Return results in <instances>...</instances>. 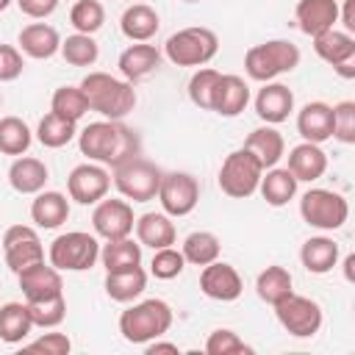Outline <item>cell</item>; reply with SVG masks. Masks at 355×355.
Listing matches in <instances>:
<instances>
[{
    "label": "cell",
    "mask_w": 355,
    "mask_h": 355,
    "mask_svg": "<svg viewBox=\"0 0 355 355\" xmlns=\"http://www.w3.org/2000/svg\"><path fill=\"white\" fill-rule=\"evenodd\" d=\"M80 155H86L94 164L103 166H119L136 155H141V141L133 128H128L122 119H97L89 122L78 133Z\"/></svg>",
    "instance_id": "6da1fadb"
},
{
    "label": "cell",
    "mask_w": 355,
    "mask_h": 355,
    "mask_svg": "<svg viewBox=\"0 0 355 355\" xmlns=\"http://www.w3.org/2000/svg\"><path fill=\"white\" fill-rule=\"evenodd\" d=\"M80 89L89 100V111H97L103 119H125L136 105L133 83L108 72H89L80 80Z\"/></svg>",
    "instance_id": "7a4b0ae2"
},
{
    "label": "cell",
    "mask_w": 355,
    "mask_h": 355,
    "mask_svg": "<svg viewBox=\"0 0 355 355\" xmlns=\"http://www.w3.org/2000/svg\"><path fill=\"white\" fill-rule=\"evenodd\" d=\"M172 322H175L172 305L153 297V300L133 302L119 313V333L128 344H147L153 338L166 336Z\"/></svg>",
    "instance_id": "3957f363"
},
{
    "label": "cell",
    "mask_w": 355,
    "mask_h": 355,
    "mask_svg": "<svg viewBox=\"0 0 355 355\" xmlns=\"http://www.w3.org/2000/svg\"><path fill=\"white\" fill-rule=\"evenodd\" d=\"M300 47L288 39H269L263 44H252L244 53V72L258 80L269 83L283 72H291L300 67Z\"/></svg>",
    "instance_id": "277c9868"
},
{
    "label": "cell",
    "mask_w": 355,
    "mask_h": 355,
    "mask_svg": "<svg viewBox=\"0 0 355 355\" xmlns=\"http://www.w3.org/2000/svg\"><path fill=\"white\" fill-rule=\"evenodd\" d=\"M47 261L58 272H86L100 261V241L94 233L69 230L50 241Z\"/></svg>",
    "instance_id": "5b68a950"
},
{
    "label": "cell",
    "mask_w": 355,
    "mask_h": 355,
    "mask_svg": "<svg viewBox=\"0 0 355 355\" xmlns=\"http://www.w3.org/2000/svg\"><path fill=\"white\" fill-rule=\"evenodd\" d=\"M219 50V39L211 28L191 25L172 33L164 44V55L175 67H205Z\"/></svg>",
    "instance_id": "8992f818"
},
{
    "label": "cell",
    "mask_w": 355,
    "mask_h": 355,
    "mask_svg": "<svg viewBox=\"0 0 355 355\" xmlns=\"http://www.w3.org/2000/svg\"><path fill=\"white\" fill-rule=\"evenodd\" d=\"M261 175H263V166L258 164V158L250 150L239 147L227 153L219 166V189L233 200H247L258 191Z\"/></svg>",
    "instance_id": "52a82bcc"
},
{
    "label": "cell",
    "mask_w": 355,
    "mask_h": 355,
    "mask_svg": "<svg viewBox=\"0 0 355 355\" xmlns=\"http://www.w3.org/2000/svg\"><path fill=\"white\" fill-rule=\"evenodd\" d=\"M161 175L164 169L155 166L153 161L136 155L119 166H114V186L116 191L125 197V200H133V202H147V200H155L158 194V186H161Z\"/></svg>",
    "instance_id": "ba28073f"
},
{
    "label": "cell",
    "mask_w": 355,
    "mask_h": 355,
    "mask_svg": "<svg viewBox=\"0 0 355 355\" xmlns=\"http://www.w3.org/2000/svg\"><path fill=\"white\" fill-rule=\"evenodd\" d=\"M300 216L316 230H338L349 219V202L333 189H308L300 200Z\"/></svg>",
    "instance_id": "9c48e42d"
},
{
    "label": "cell",
    "mask_w": 355,
    "mask_h": 355,
    "mask_svg": "<svg viewBox=\"0 0 355 355\" xmlns=\"http://www.w3.org/2000/svg\"><path fill=\"white\" fill-rule=\"evenodd\" d=\"M275 308V316L280 322V327L294 336V338H311L319 333L324 316H322V305L311 297H302V294H288L286 300H280Z\"/></svg>",
    "instance_id": "30bf717a"
},
{
    "label": "cell",
    "mask_w": 355,
    "mask_h": 355,
    "mask_svg": "<svg viewBox=\"0 0 355 355\" xmlns=\"http://www.w3.org/2000/svg\"><path fill=\"white\" fill-rule=\"evenodd\" d=\"M155 197H158L164 214L189 216L200 202V183L189 172H164Z\"/></svg>",
    "instance_id": "8fae6325"
},
{
    "label": "cell",
    "mask_w": 355,
    "mask_h": 355,
    "mask_svg": "<svg viewBox=\"0 0 355 355\" xmlns=\"http://www.w3.org/2000/svg\"><path fill=\"white\" fill-rule=\"evenodd\" d=\"M3 252H6V266L14 275L44 261L42 239H39L36 227H31V225H11L3 233Z\"/></svg>",
    "instance_id": "7c38bea8"
},
{
    "label": "cell",
    "mask_w": 355,
    "mask_h": 355,
    "mask_svg": "<svg viewBox=\"0 0 355 355\" xmlns=\"http://www.w3.org/2000/svg\"><path fill=\"white\" fill-rule=\"evenodd\" d=\"M133 225H136V216H133V205L130 200H100L94 202V211H92V227H94V236L111 241V239H125L133 233Z\"/></svg>",
    "instance_id": "4fadbf2b"
},
{
    "label": "cell",
    "mask_w": 355,
    "mask_h": 355,
    "mask_svg": "<svg viewBox=\"0 0 355 355\" xmlns=\"http://www.w3.org/2000/svg\"><path fill=\"white\" fill-rule=\"evenodd\" d=\"M111 189V172L103 166V164H94V161H86V164H78L69 178H67V191H69V200H75L78 205H94L100 202Z\"/></svg>",
    "instance_id": "5bb4252c"
},
{
    "label": "cell",
    "mask_w": 355,
    "mask_h": 355,
    "mask_svg": "<svg viewBox=\"0 0 355 355\" xmlns=\"http://www.w3.org/2000/svg\"><path fill=\"white\" fill-rule=\"evenodd\" d=\"M200 291L208 300L233 302V300L241 297L244 283H241V275L236 272V266H230V263H225V261L216 258L208 266H202V272H200Z\"/></svg>",
    "instance_id": "9a60e30c"
},
{
    "label": "cell",
    "mask_w": 355,
    "mask_h": 355,
    "mask_svg": "<svg viewBox=\"0 0 355 355\" xmlns=\"http://www.w3.org/2000/svg\"><path fill=\"white\" fill-rule=\"evenodd\" d=\"M19 280V288L25 294V302H39V300H50V297H58L64 294V280H61V272L47 261H39L28 269H22L17 275Z\"/></svg>",
    "instance_id": "2e32d148"
},
{
    "label": "cell",
    "mask_w": 355,
    "mask_h": 355,
    "mask_svg": "<svg viewBox=\"0 0 355 355\" xmlns=\"http://www.w3.org/2000/svg\"><path fill=\"white\" fill-rule=\"evenodd\" d=\"M294 111V92L286 83L269 80L263 83V89H258L255 94V114L261 122L266 125H280L291 116Z\"/></svg>",
    "instance_id": "e0dca14e"
},
{
    "label": "cell",
    "mask_w": 355,
    "mask_h": 355,
    "mask_svg": "<svg viewBox=\"0 0 355 355\" xmlns=\"http://www.w3.org/2000/svg\"><path fill=\"white\" fill-rule=\"evenodd\" d=\"M294 19H297V28L313 39V36L336 28L338 3L336 0H300L294 8Z\"/></svg>",
    "instance_id": "ac0fdd59"
},
{
    "label": "cell",
    "mask_w": 355,
    "mask_h": 355,
    "mask_svg": "<svg viewBox=\"0 0 355 355\" xmlns=\"http://www.w3.org/2000/svg\"><path fill=\"white\" fill-rule=\"evenodd\" d=\"M250 103V86L244 83V78L239 75H219L216 86H214V97H211V111L219 116H239Z\"/></svg>",
    "instance_id": "d6986e66"
},
{
    "label": "cell",
    "mask_w": 355,
    "mask_h": 355,
    "mask_svg": "<svg viewBox=\"0 0 355 355\" xmlns=\"http://www.w3.org/2000/svg\"><path fill=\"white\" fill-rule=\"evenodd\" d=\"M297 133L302 136V141H313V144L333 139V105L322 100L305 103L297 111Z\"/></svg>",
    "instance_id": "ffe728a7"
},
{
    "label": "cell",
    "mask_w": 355,
    "mask_h": 355,
    "mask_svg": "<svg viewBox=\"0 0 355 355\" xmlns=\"http://www.w3.org/2000/svg\"><path fill=\"white\" fill-rule=\"evenodd\" d=\"M17 42H19V50L28 58H36V61H47V58H53L61 50V36L47 22H31V25H25L19 31Z\"/></svg>",
    "instance_id": "44dd1931"
},
{
    "label": "cell",
    "mask_w": 355,
    "mask_h": 355,
    "mask_svg": "<svg viewBox=\"0 0 355 355\" xmlns=\"http://www.w3.org/2000/svg\"><path fill=\"white\" fill-rule=\"evenodd\" d=\"M286 169L300 180V183H313L327 172V155L319 144L302 141L288 150V164Z\"/></svg>",
    "instance_id": "7402d4cb"
},
{
    "label": "cell",
    "mask_w": 355,
    "mask_h": 355,
    "mask_svg": "<svg viewBox=\"0 0 355 355\" xmlns=\"http://www.w3.org/2000/svg\"><path fill=\"white\" fill-rule=\"evenodd\" d=\"M136 230V239L141 247H150V250H161V247H172L175 239H178V230H175V222L169 214H158V211H147L136 219L133 225Z\"/></svg>",
    "instance_id": "603a6c76"
},
{
    "label": "cell",
    "mask_w": 355,
    "mask_h": 355,
    "mask_svg": "<svg viewBox=\"0 0 355 355\" xmlns=\"http://www.w3.org/2000/svg\"><path fill=\"white\" fill-rule=\"evenodd\" d=\"M158 64H161V50H158L155 44H147V42L130 44L128 50L119 53V61H116L122 78L130 80V83H136V80L153 75V72L158 69Z\"/></svg>",
    "instance_id": "cb8c5ba5"
},
{
    "label": "cell",
    "mask_w": 355,
    "mask_h": 355,
    "mask_svg": "<svg viewBox=\"0 0 355 355\" xmlns=\"http://www.w3.org/2000/svg\"><path fill=\"white\" fill-rule=\"evenodd\" d=\"M50 172L44 166V161L33 158V155H17L14 164L8 166V183L17 194H39L47 183Z\"/></svg>",
    "instance_id": "d4e9b609"
},
{
    "label": "cell",
    "mask_w": 355,
    "mask_h": 355,
    "mask_svg": "<svg viewBox=\"0 0 355 355\" xmlns=\"http://www.w3.org/2000/svg\"><path fill=\"white\" fill-rule=\"evenodd\" d=\"M119 28H122L125 39H130V42H150L161 28V17H158V11L153 6L133 3V6H128L122 11Z\"/></svg>",
    "instance_id": "484cf974"
},
{
    "label": "cell",
    "mask_w": 355,
    "mask_h": 355,
    "mask_svg": "<svg viewBox=\"0 0 355 355\" xmlns=\"http://www.w3.org/2000/svg\"><path fill=\"white\" fill-rule=\"evenodd\" d=\"M244 150H250L258 158V164L269 169V166H277V161L286 155V141L275 125H261L250 130V136L244 139Z\"/></svg>",
    "instance_id": "4316f807"
},
{
    "label": "cell",
    "mask_w": 355,
    "mask_h": 355,
    "mask_svg": "<svg viewBox=\"0 0 355 355\" xmlns=\"http://www.w3.org/2000/svg\"><path fill=\"white\" fill-rule=\"evenodd\" d=\"M297 186H300V180H297L286 166H269V169H263V175H261L258 191H261V197L266 200V205L283 208V205H288V202L297 197Z\"/></svg>",
    "instance_id": "83f0119b"
},
{
    "label": "cell",
    "mask_w": 355,
    "mask_h": 355,
    "mask_svg": "<svg viewBox=\"0 0 355 355\" xmlns=\"http://www.w3.org/2000/svg\"><path fill=\"white\" fill-rule=\"evenodd\" d=\"M31 219L36 222V227H44V230L61 227L69 219V200H67V194H61V191H44V189L39 194H33Z\"/></svg>",
    "instance_id": "f1b7e54d"
},
{
    "label": "cell",
    "mask_w": 355,
    "mask_h": 355,
    "mask_svg": "<svg viewBox=\"0 0 355 355\" xmlns=\"http://www.w3.org/2000/svg\"><path fill=\"white\" fill-rule=\"evenodd\" d=\"M313 53H316L324 64L338 67V64L355 61V39H352V33H347V31L330 28V31L313 36Z\"/></svg>",
    "instance_id": "f546056e"
},
{
    "label": "cell",
    "mask_w": 355,
    "mask_h": 355,
    "mask_svg": "<svg viewBox=\"0 0 355 355\" xmlns=\"http://www.w3.org/2000/svg\"><path fill=\"white\" fill-rule=\"evenodd\" d=\"M300 261L311 275H327L338 263V244L330 236H311L300 247Z\"/></svg>",
    "instance_id": "4dcf8cb0"
},
{
    "label": "cell",
    "mask_w": 355,
    "mask_h": 355,
    "mask_svg": "<svg viewBox=\"0 0 355 355\" xmlns=\"http://www.w3.org/2000/svg\"><path fill=\"white\" fill-rule=\"evenodd\" d=\"M103 286H105V294L114 302H133L147 288V272L141 266L119 269V272H105V283Z\"/></svg>",
    "instance_id": "1f68e13d"
},
{
    "label": "cell",
    "mask_w": 355,
    "mask_h": 355,
    "mask_svg": "<svg viewBox=\"0 0 355 355\" xmlns=\"http://www.w3.org/2000/svg\"><path fill=\"white\" fill-rule=\"evenodd\" d=\"M33 330L28 302H3L0 305V338L6 344H22Z\"/></svg>",
    "instance_id": "d6a6232c"
},
{
    "label": "cell",
    "mask_w": 355,
    "mask_h": 355,
    "mask_svg": "<svg viewBox=\"0 0 355 355\" xmlns=\"http://www.w3.org/2000/svg\"><path fill=\"white\" fill-rule=\"evenodd\" d=\"M100 261L105 272H119V269H133L141 266V244L133 241L130 236L125 239H111L100 247Z\"/></svg>",
    "instance_id": "836d02e7"
},
{
    "label": "cell",
    "mask_w": 355,
    "mask_h": 355,
    "mask_svg": "<svg viewBox=\"0 0 355 355\" xmlns=\"http://www.w3.org/2000/svg\"><path fill=\"white\" fill-rule=\"evenodd\" d=\"M294 277H291V272L286 269V266H277V263H272V266H266L258 277H255V294L266 302V305H277L280 300H286L294 288Z\"/></svg>",
    "instance_id": "e575fe53"
},
{
    "label": "cell",
    "mask_w": 355,
    "mask_h": 355,
    "mask_svg": "<svg viewBox=\"0 0 355 355\" xmlns=\"http://www.w3.org/2000/svg\"><path fill=\"white\" fill-rule=\"evenodd\" d=\"M78 136V122H69L58 114H44L36 125V139L42 147H50V150H58V147H67L72 139Z\"/></svg>",
    "instance_id": "d590c367"
},
{
    "label": "cell",
    "mask_w": 355,
    "mask_h": 355,
    "mask_svg": "<svg viewBox=\"0 0 355 355\" xmlns=\"http://www.w3.org/2000/svg\"><path fill=\"white\" fill-rule=\"evenodd\" d=\"M186 263H194V266H208L211 261L219 258L222 247H219V239L211 233V230H194L183 239V247H180Z\"/></svg>",
    "instance_id": "8d00e7d4"
},
{
    "label": "cell",
    "mask_w": 355,
    "mask_h": 355,
    "mask_svg": "<svg viewBox=\"0 0 355 355\" xmlns=\"http://www.w3.org/2000/svg\"><path fill=\"white\" fill-rule=\"evenodd\" d=\"M50 111L64 116V119H69V122H78V119L86 116L89 100H86L80 86H58L53 92V97H50Z\"/></svg>",
    "instance_id": "74e56055"
},
{
    "label": "cell",
    "mask_w": 355,
    "mask_h": 355,
    "mask_svg": "<svg viewBox=\"0 0 355 355\" xmlns=\"http://www.w3.org/2000/svg\"><path fill=\"white\" fill-rule=\"evenodd\" d=\"M33 141V133L25 119L19 116H3L0 119V153L6 155H25Z\"/></svg>",
    "instance_id": "f35d334b"
},
{
    "label": "cell",
    "mask_w": 355,
    "mask_h": 355,
    "mask_svg": "<svg viewBox=\"0 0 355 355\" xmlns=\"http://www.w3.org/2000/svg\"><path fill=\"white\" fill-rule=\"evenodd\" d=\"M58 53L72 67H92L97 61V55H100V47L89 33H72V36L61 39V50Z\"/></svg>",
    "instance_id": "ab89813d"
},
{
    "label": "cell",
    "mask_w": 355,
    "mask_h": 355,
    "mask_svg": "<svg viewBox=\"0 0 355 355\" xmlns=\"http://www.w3.org/2000/svg\"><path fill=\"white\" fill-rule=\"evenodd\" d=\"M69 22H72L75 33L94 36L103 28V22H105V8H103L100 0H78L69 8Z\"/></svg>",
    "instance_id": "60d3db41"
},
{
    "label": "cell",
    "mask_w": 355,
    "mask_h": 355,
    "mask_svg": "<svg viewBox=\"0 0 355 355\" xmlns=\"http://www.w3.org/2000/svg\"><path fill=\"white\" fill-rule=\"evenodd\" d=\"M28 313L33 319V327H58L67 316V300L64 294L58 297H50V300H39V302H28Z\"/></svg>",
    "instance_id": "b9f144b4"
},
{
    "label": "cell",
    "mask_w": 355,
    "mask_h": 355,
    "mask_svg": "<svg viewBox=\"0 0 355 355\" xmlns=\"http://www.w3.org/2000/svg\"><path fill=\"white\" fill-rule=\"evenodd\" d=\"M219 69L211 67H200L191 78H189V100L200 108V111H211V97H214V86L219 80Z\"/></svg>",
    "instance_id": "7bdbcfd3"
},
{
    "label": "cell",
    "mask_w": 355,
    "mask_h": 355,
    "mask_svg": "<svg viewBox=\"0 0 355 355\" xmlns=\"http://www.w3.org/2000/svg\"><path fill=\"white\" fill-rule=\"evenodd\" d=\"M153 261H150V272L153 277L158 280H175L183 269H186V258L180 250L175 247H161V250H153Z\"/></svg>",
    "instance_id": "ee69618b"
},
{
    "label": "cell",
    "mask_w": 355,
    "mask_h": 355,
    "mask_svg": "<svg viewBox=\"0 0 355 355\" xmlns=\"http://www.w3.org/2000/svg\"><path fill=\"white\" fill-rule=\"evenodd\" d=\"M205 352L208 355H239V352H252L250 344H244L239 338V333L227 330V327H219L214 333H208L205 338Z\"/></svg>",
    "instance_id": "f6af8a7d"
},
{
    "label": "cell",
    "mask_w": 355,
    "mask_h": 355,
    "mask_svg": "<svg viewBox=\"0 0 355 355\" xmlns=\"http://www.w3.org/2000/svg\"><path fill=\"white\" fill-rule=\"evenodd\" d=\"M333 139L341 144H355V103L341 100L333 105Z\"/></svg>",
    "instance_id": "bcb514c9"
},
{
    "label": "cell",
    "mask_w": 355,
    "mask_h": 355,
    "mask_svg": "<svg viewBox=\"0 0 355 355\" xmlns=\"http://www.w3.org/2000/svg\"><path fill=\"white\" fill-rule=\"evenodd\" d=\"M22 50L14 47V44H0V83H8V80H17L22 75Z\"/></svg>",
    "instance_id": "7dc6e473"
},
{
    "label": "cell",
    "mask_w": 355,
    "mask_h": 355,
    "mask_svg": "<svg viewBox=\"0 0 355 355\" xmlns=\"http://www.w3.org/2000/svg\"><path fill=\"white\" fill-rule=\"evenodd\" d=\"M25 349L31 352H50V355H67L72 349V341L67 333H44L42 338L25 344Z\"/></svg>",
    "instance_id": "c3c4849f"
},
{
    "label": "cell",
    "mask_w": 355,
    "mask_h": 355,
    "mask_svg": "<svg viewBox=\"0 0 355 355\" xmlns=\"http://www.w3.org/2000/svg\"><path fill=\"white\" fill-rule=\"evenodd\" d=\"M14 3L31 19H44L58 8V0H14Z\"/></svg>",
    "instance_id": "681fc988"
},
{
    "label": "cell",
    "mask_w": 355,
    "mask_h": 355,
    "mask_svg": "<svg viewBox=\"0 0 355 355\" xmlns=\"http://www.w3.org/2000/svg\"><path fill=\"white\" fill-rule=\"evenodd\" d=\"M338 22L347 33H355V0H344V8H338Z\"/></svg>",
    "instance_id": "f907efd6"
},
{
    "label": "cell",
    "mask_w": 355,
    "mask_h": 355,
    "mask_svg": "<svg viewBox=\"0 0 355 355\" xmlns=\"http://www.w3.org/2000/svg\"><path fill=\"white\" fill-rule=\"evenodd\" d=\"M144 352H147V355H155V352H180V349H178V344H169V341H158V338H153V341H147V344H144Z\"/></svg>",
    "instance_id": "816d5d0a"
},
{
    "label": "cell",
    "mask_w": 355,
    "mask_h": 355,
    "mask_svg": "<svg viewBox=\"0 0 355 355\" xmlns=\"http://www.w3.org/2000/svg\"><path fill=\"white\" fill-rule=\"evenodd\" d=\"M352 266H355V255H347L344 258V277L352 280Z\"/></svg>",
    "instance_id": "f5cc1de1"
},
{
    "label": "cell",
    "mask_w": 355,
    "mask_h": 355,
    "mask_svg": "<svg viewBox=\"0 0 355 355\" xmlns=\"http://www.w3.org/2000/svg\"><path fill=\"white\" fill-rule=\"evenodd\" d=\"M11 3H14V0H0V11H6V8L11 6Z\"/></svg>",
    "instance_id": "db71d44e"
},
{
    "label": "cell",
    "mask_w": 355,
    "mask_h": 355,
    "mask_svg": "<svg viewBox=\"0 0 355 355\" xmlns=\"http://www.w3.org/2000/svg\"><path fill=\"white\" fill-rule=\"evenodd\" d=\"M183 3H200V0H183Z\"/></svg>",
    "instance_id": "11a10c76"
},
{
    "label": "cell",
    "mask_w": 355,
    "mask_h": 355,
    "mask_svg": "<svg viewBox=\"0 0 355 355\" xmlns=\"http://www.w3.org/2000/svg\"><path fill=\"white\" fill-rule=\"evenodd\" d=\"M0 105H3V94H0Z\"/></svg>",
    "instance_id": "9f6ffc18"
}]
</instances>
